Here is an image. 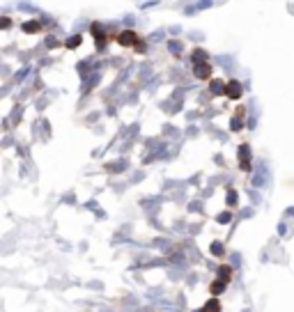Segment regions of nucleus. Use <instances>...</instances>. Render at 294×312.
Segmentation results:
<instances>
[{"mask_svg":"<svg viewBox=\"0 0 294 312\" xmlns=\"http://www.w3.org/2000/svg\"><path fill=\"white\" fill-rule=\"evenodd\" d=\"M225 94H228L230 99H239L241 96V85L237 83V80H230V83L225 85Z\"/></svg>","mask_w":294,"mask_h":312,"instance_id":"nucleus-1","label":"nucleus"},{"mask_svg":"<svg viewBox=\"0 0 294 312\" xmlns=\"http://www.w3.org/2000/svg\"><path fill=\"white\" fill-rule=\"evenodd\" d=\"M196 76L198 78H209L211 76V67L207 62H198L196 65Z\"/></svg>","mask_w":294,"mask_h":312,"instance_id":"nucleus-2","label":"nucleus"},{"mask_svg":"<svg viewBox=\"0 0 294 312\" xmlns=\"http://www.w3.org/2000/svg\"><path fill=\"white\" fill-rule=\"evenodd\" d=\"M120 44H124V46L136 44V35H133V32H122V35H120Z\"/></svg>","mask_w":294,"mask_h":312,"instance_id":"nucleus-3","label":"nucleus"},{"mask_svg":"<svg viewBox=\"0 0 294 312\" xmlns=\"http://www.w3.org/2000/svg\"><path fill=\"white\" fill-rule=\"evenodd\" d=\"M230 273H232V271H230L228 266H221V269H218V278H221L223 282H225V280H230Z\"/></svg>","mask_w":294,"mask_h":312,"instance_id":"nucleus-4","label":"nucleus"},{"mask_svg":"<svg viewBox=\"0 0 294 312\" xmlns=\"http://www.w3.org/2000/svg\"><path fill=\"white\" fill-rule=\"evenodd\" d=\"M211 90L214 92H225V85H223L221 80H214V83H211Z\"/></svg>","mask_w":294,"mask_h":312,"instance_id":"nucleus-5","label":"nucleus"},{"mask_svg":"<svg viewBox=\"0 0 294 312\" xmlns=\"http://www.w3.org/2000/svg\"><path fill=\"white\" fill-rule=\"evenodd\" d=\"M23 30L25 32H37L39 30V23H28V25H23Z\"/></svg>","mask_w":294,"mask_h":312,"instance_id":"nucleus-6","label":"nucleus"},{"mask_svg":"<svg viewBox=\"0 0 294 312\" xmlns=\"http://www.w3.org/2000/svg\"><path fill=\"white\" fill-rule=\"evenodd\" d=\"M223 287H225L223 282H214V285H211V292H214V294H218V292H223Z\"/></svg>","mask_w":294,"mask_h":312,"instance_id":"nucleus-7","label":"nucleus"},{"mask_svg":"<svg viewBox=\"0 0 294 312\" xmlns=\"http://www.w3.org/2000/svg\"><path fill=\"white\" fill-rule=\"evenodd\" d=\"M0 28H9V18H0Z\"/></svg>","mask_w":294,"mask_h":312,"instance_id":"nucleus-8","label":"nucleus"}]
</instances>
